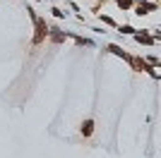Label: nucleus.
<instances>
[{
	"label": "nucleus",
	"instance_id": "f257e3e1",
	"mask_svg": "<svg viewBox=\"0 0 161 158\" xmlns=\"http://www.w3.org/2000/svg\"><path fill=\"white\" fill-rule=\"evenodd\" d=\"M34 26H36V29H34L36 34H34L31 41H34V46H39V43H43V41L48 39V24H46V19H41V17H39V19L34 22Z\"/></svg>",
	"mask_w": 161,
	"mask_h": 158
},
{
	"label": "nucleus",
	"instance_id": "f03ea898",
	"mask_svg": "<svg viewBox=\"0 0 161 158\" xmlns=\"http://www.w3.org/2000/svg\"><path fill=\"white\" fill-rule=\"evenodd\" d=\"M132 10H135L137 17H147V14H152V12L159 10V5H156V3H149V0H140V3L132 5Z\"/></svg>",
	"mask_w": 161,
	"mask_h": 158
},
{
	"label": "nucleus",
	"instance_id": "7ed1b4c3",
	"mask_svg": "<svg viewBox=\"0 0 161 158\" xmlns=\"http://www.w3.org/2000/svg\"><path fill=\"white\" fill-rule=\"evenodd\" d=\"M48 39L53 43H65L67 41V31H63L60 26H48Z\"/></svg>",
	"mask_w": 161,
	"mask_h": 158
},
{
	"label": "nucleus",
	"instance_id": "20e7f679",
	"mask_svg": "<svg viewBox=\"0 0 161 158\" xmlns=\"http://www.w3.org/2000/svg\"><path fill=\"white\" fill-rule=\"evenodd\" d=\"M67 39H72L80 48H84V46H87V48H94V46H96V41H94V39H87V36H77V34H70V31H67Z\"/></svg>",
	"mask_w": 161,
	"mask_h": 158
},
{
	"label": "nucleus",
	"instance_id": "39448f33",
	"mask_svg": "<svg viewBox=\"0 0 161 158\" xmlns=\"http://www.w3.org/2000/svg\"><path fill=\"white\" fill-rule=\"evenodd\" d=\"M106 50L111 53V55H115V58H123L125 62H130V58H132V55H128V53L123 50V48L118 46V43H108V46H106Z\"/></svg>",
	"mask_w": 161,
	"mask_h": 158
},
{
	"label": "nucleus",
	"instance_id": "423d86ee",
	"mask_svg": "<svg viewBox=\"0 0 161 158\" xmlns=\"http://www.w3.org/2000/svg\"><path fill=\"white\" fill-rule=\"evenodd\" d=\"M80 132H82V137H92V134H94V120H84Z\"/></svg>",
	"mask_w": 161,
	"mask_h": 158
},
{
	"label": "nucleus",
	"instance_id": "0eeeda50",
	"mask_svg": "<svg viewBox=\"0 0 161 158\" xmlns=\"http://www.w3.org/2000/svg\"><path fill=\"white\" fill-rule=\"evenodd\" d=\"M115 29H118V34H123V36H132V34L137 31V29H135V26H130V24H118Z\"/></svg>",
	"mask_w": 161,
	"mask_h": 158
},
{
	"label": "nucleus",
	"instance_id": "6e6552de",
	"mask_svg": "<svg viewBox=\"0 0 161 158\" xmlns=\"http://www.w3.org/2000/svg\"><path fill=\"white\" fill-rule=\"evenodd\" d=\"M99 19L103 22V24H106V26H113V29H115V26H118V22H115L113 17H108V14H99Z\"/></svg>",
	"mask_w": 161,
	"mask_h": 158
},
{
	"label": "nucleus",
	"instance_id": "1a4fd4ad",
	"mask_svg": "<svg viewBox=\"0 0 161 158\" xmlns=\"http://www.w3.org/2000/svg\"><path fill=\"white\" fill-rule=\"evenodd\" d=\"M113 3L120 7V10H132V5H135L132 0H113Z\"/></svg>",
	"mask_w": 161,
	"mask_h": 158
},
{
	"label": "nucleus",
	"instance_id": "9d476101",
	"mask_svg": "<svg viewBox=\"0 0 161 158\" xmlns=\"http://www.w3.org/2000/svg\"><path fill=\"white\" fill-rule=\"evenodd\" d=\"M51 12H53L55 19H65V17H67V12L63 10V7H51Z\"/></svg>",
	"mask_w": 161,
	"mask_h": 158
},
{
	"label": "nucleus",
	"instance_id": "9b49d317",
	"mask_svg": "<svg viewBox=\"0 0 161 158\" xmlns=\"http://www.w3.org/2000/svg\"><path fill=\"white\" fill-rule=\"evenodd\" d=\"M67 7H72L75 12H80V5H77V3H72V0H67Z\"/></svg>",
	"mask_w": 161,
	"mask_h": 158
},
{
	"label": "nucleus",
	"instance_id": "f8f14e48",
	"mask_svg": "<svg viewBox=\"0 0 161 158\" xmlns=\"http://www.w3.org/2000/svg\"><path fill=\"white\" fill-rule=\"evenodd\" d=\"M132 3H140V0H132Z\"/></svg>",
	"mask_w": 161,
	"mask_h": 158
},
{
	"label": "nucleus",
	"instance_id": "ddd939ff",
	"mask_svg": "<svg viewBox=\"0 0 161 158\" xmlns=\"http://www.w3.org/2000/svg\"><path fill=\"white\" fill-rule=\"evenodd\" d=\"M46 3H53V0H46Z\"/></svg>",
	"mask_w": 161,
	"mask_h": 158
}]
</instances>
